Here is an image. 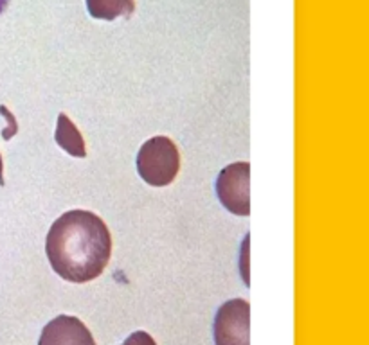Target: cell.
Wrapping results in <instances>:
<instances>
[{"mask_svg": "<svg viewBox=\"0 0 369 345\" xmlns=\"http://www.w3.org/2000/svg\"><path fill=\"white\" fill-rule=\"evenodd\" d=\"M45 252L62 279L76 284L88 282L101 275L110 261V230L90 210H69L49 228Z\"/></svg>", "mask_w": 369, "mask_h": 345, "instance_id": "1", "label": "cell"}, {"mask_svg": "<svg viewBox=\"0 0 369 345\" xmlns=\"http://www.w3.org/2000/svg\"><path fill=\"white\" fill-rule=\"evenodd\" d=\"M137 171L148 185H169L180 171V153L175 142L162 135L146 140L137 153Z\"/></svg>", "mask_w": 369, "mask_h": 345, "instance_id": "2", "label": "cell"}, {"mask_svg": "<svg viewBox=\"0 0 369 345\" xmlns=\"http://www.w3.org/2000/svg\"><path fill=\"white\" fill-rule=\"evenodd\" d=\"M251 164L234 162L220 171L216 180V194L222 205L236 216L251 214Z\"/></svg>", "mask_w": 369, "mask_h": 345, "instance_id": "3", "label": "cell"}, {"mask_svg": "<svg viewBox=\"0 0 369 345\" xmlns=\"http://www.w3.org/2000/svg\"><path fill=\"white\" fill-rule=\"evenodd\" d=\"M251 304L243 298L222 304L215 316L216 345H251Z\"/></svg>", "mask_w": 369, "mask_h": 345, "instance_id": "4", "label": "cell"}, {"mask_svg": "<svg viewBox=\"0 0 369 345\" xmlns=\"http://www.w3.org/2000/svg\"><path fill=\"white\" fill-rule=\"evenodd\" d=\"M38 345H96V340L79 318L60 314L44 327Z\"/></svg>", "mask_w": 369, "mask_h": 345, "instance_id": "5", "label": "cell"}, {"mask_svg": "<svg viewBox=\"0 0 369 345\" xmlns=\"http://www.w3.org/2000/svg\"><path fill=\"white\" fill-rule=\"evenodd\" d=\"M54 139H56V144L67 151L72 157L85 158L87 157V149H85V139L81 137L79 130L74 126L71 119L67 117L65 114L58 115V123H56V131H54Z\"/></svg>", "mask_w": 369, "mask_h": 345, "instance_id": "6", "label": "cell"}, {"mask_svg": "<svg viewBox=\"0 0 369 345\" xmlns=\"http://www.w3.org/2000/svg\"><path fill=\"white\" fill-rule=\"evenodd\" d=\"M90 17L112 22L115 18H130L135 11V0H87Z\"/></svg>", "mask_w": 369, "mask_h": 345, "instance_id": "7", "label": "cell"}, {"mask_svg": "<svg viewBox=\"0 0 369 345\" xmlns=\"http://www.w3.org/2000/svg\"><path fill=\"white\" fill-rule=\"evenodd\" d=\"M0 114L4 115V119L8 121V126H6V130L2 131V139L4 140H9V139H13L15 135H17V131H18V124H17V119H15V115L9 112L8 108H6L4 105L0 106Z\"/></svg>", "mask_w": 369, "mask_h": 345, "instance_id": "8", "label": "cell"}, {"mask_svg": "<svg viewBox=\"0 0 369 345\" xmlns=\"http://www.w3.org/2000/svg\"><path fill=\"white\" fill-rule=\"evenodd\" d=\"M123 345H157L146 331H135L124 340Z\"/></svg>", "mask_w": 369, "mask_h": 345, "instance_id": "9", "label": "cell"}, {"mask_svg": "<svg viewBox=\"0 0 369 345\" xmlns=\"http://www.w3.org/2000/svg\"><path fill=\"white\" fill-rule=\"evenodd\" d=\"M0 185H4V162H2V155H0Z\"/></svg>", "mask_w": 369, "mask_h": 345, "instance_id": "10", "label": "cell"}, {"mask_svg": "<svg viewBox=\"0 0 369 345\" xmlns=\"http://www.w3.org/2000/svg\"><path fill=\"white\" fill-rule=\"evenodd\" d=\"M8 4H9V0H0V15H2V13H4V11H6Z\"/></svg>", "mask_w": 369, "mask_h": 345, "instance_id": "11", "label": "cell"}]
</instances>
